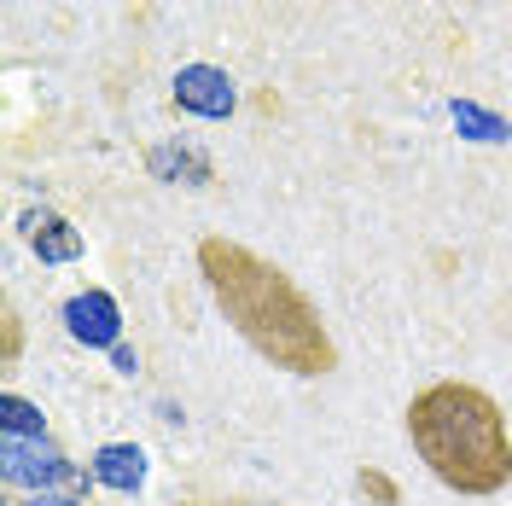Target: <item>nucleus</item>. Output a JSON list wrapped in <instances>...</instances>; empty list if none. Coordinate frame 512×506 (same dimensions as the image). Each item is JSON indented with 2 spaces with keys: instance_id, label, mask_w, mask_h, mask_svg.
<instances>
[{
  "instance_id": "obj_4",
  "label": "nucleus",
  "mask_w": 512,
  "mask_h": 506,
  "mask_svg": "<svg viewBox=\"0 0 512 506\" xmlns=\"http://www.w3.org/2000/svg\"><path fill=\"white\" fill-rule=\"evenodd\" d=\"M64 332L88 349H117L123 344V309H117V297H111V291H82V297H70V303H64Z\"/></svg>"
},
{
  "instance_id": "obj_5",
  "label": "nucleus",
  "mask_w": 512,
  "mask_h": 506,
  "mask_svg": "<svg viewBox=\"0 0 512 506\" xmlns=\"http://www.w3.org/2000/svg\"><path fill=\"white\" fill-rule=\"evenodd\" d=\"M175 105L192 111V117L222 123V117H233L239 94H233V76H227V70H216V64H187V70L175 76Z\"/></svg>"
},
{
  "instance_id": "obj_6",
  "label": "nucleus",
  "mask_w": 512,
  "mask_h": 506,
  "mask_svg": "<svg viewBox=\"0 0 512 506\" xmlns=\"http://www.w3.org/2000/svg\"><path fill=\"white\" fill-rule=\"evenodd\" d=\"M94 483L117 489V495H134L146 483V448L140 443H105L94 454Z\"/></svg>"
},
{
  "instance_id": "obj_2",
  "label": "nucleus",
  "mask_w": 512,
  "mask_h": 506,
  "mask_svg": "<svg viewBox=\"0 0 512 506\" xmlns=\"http://www.w3.org/2000/svg\"><path fill=\"white\" fill-rule=\"evenodd\" d=\"M408 437L425 472L454 495H501L512 483L507 413L478 384H425L408 402Z\"/></svg>"
},
{
  "instance_id": "obj_10",
  "label": "nucleus",
  "mask_w": 512,
  "mask_h": 506,
  "mask_svg": "<svg viewBox=\"0 0 512 506\" xmlns=\"http://www.w3.org/2000/svg\"><path fill=\"white\" fill-rule=\"evenodd\" d=\"M24 506H82V501H70V495H30Z\"/></svg>"
},
{
  "instance_id": "obj_7",
  "label": "nucleus",
  "mask_w": 512,
  "mask_h": 506,
  "mask_svg": "<svg viewBox=\"0 0 512 506\" xmlns=\"http://www.w3.org/2000/svg\"><path fill=\"white\" fill-rule=\"evenodd\" d=\"M24 233H30V245L41 262H76L82 256V233L64 222V216H53V210H30L24 216Z\"/></svg>"
},
{
  "instance_id": "obj_9",
  "label": "nucleus",
  "mask_w": 512,
  "mask_h": 506,
  "mask_svg": "<svg viewBox=\"0 0 512 506\" xmlns=\"http://www.w3.org/2000/svg\"><path fill=\"white\" fill-rule=\"evenodd\" d=\"M454 123L472 128V140H507V134H512L501 117H489V111H478V105H454Z\"/></svg>"
},
{
  "instance_id": "obj_1",
  "label": "nucleus",
  "mask_w": 512,
  "mask_h": 506,
  "mask_svg": "<svg viewBox=\"0 0 512 506\" xmlns=\"http://www.w3.org/2000/svg\"><path fill=\"white\" fill-rule=\"evenodd\" d=\"M198 274L210 285L216 309L227 315V326L262 361H274L286 373H303V379L338 367V344L320 326V309L303 297V285L291 280L286 268H274L268 256H256L239 239H204L198 245Z\"/></svg>"
},
{
  "instance_id": "obj_8",
  "label": "nucleus",
  "mask_w": 512,
  "mask_h": 506,
  "mask_svg": "<svg viewBox=\"0 0 512 506\" xmlns=\"http://www.w3.org/2000/svg\"><path fill=\"white\" fill-rule=\"evenodd\" d=\"M0 419H6V437H47L35 402H24V396H6V402H0Z\"/></svg>"
},
{
  "instance_id": "obj_3",
  "label": "nucleus",
  "mask_w": 512,
  "mask_h": 506,
  "mask_svg": "<svg viewBox=\"0 0 512 506\" xmlns=\"http://www.w3.org/2000/svg\"><path fill=\"white\" fill-rule=\"evenodd\" d=\"M0 483L30 489V495H53L59 483H76V466L47 437H6L0 443Z\"/></svg>"
},
{
  "instance_id": "obj_11",
  "label": "nucleus",
  "mask_w": 512,
  "mask_h": 506,
  "mask_svg": "<svg viewBox=\"0 0 512 506\" xmlns=\"http://www.w3.org/2000/svg\"><path fill=\"white\" fill-rule=\"evenodd\" d=\"M6 506H24V501H6Z\"/></svg>"
}]
</instances>
